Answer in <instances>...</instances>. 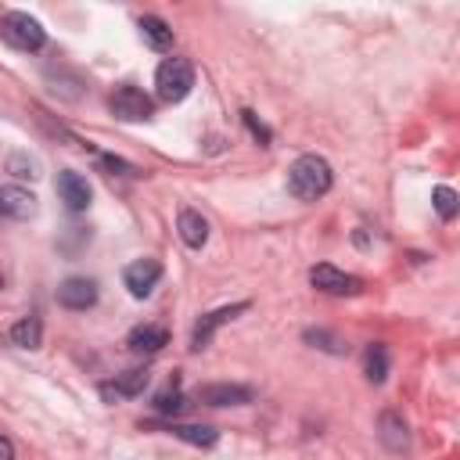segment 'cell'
Returning a JSON list of instances; mask_svg holds the SVG:
<instances>
[{"label":"cell","mask_w":460,"mask_h":460,"mask_svg":"<svg viewBox=\"0 0 460 460\" xmlns=\"http://www.w3.org/2000/svg\"><path fill=\"white\" fill-rule=\"evenodd\" d=\"M183 406H187V399H183V392H180V388H165V392H158V395H155V410H158V413H165V417H169V413H172V417H176V413H183Z\"/></svg>","instance_id":"cell-20"},{"label":"cell","mask_w":460,"mask_h":460,"mask_svg":"<svg viewBox=\"0 0 460 460\" xmlns=\"http://www.w3.org/2000/svg\"><path fill=\"white\" fill-rule=\"evenodd\" d=\"M0 288H4V277H0Z\"/></svg>","instance_id":"cell-27"},{"label":"cell","mask_w":460,"mask_h":460,"mask_svg":"<svg viewBox=\"0 0 460 460\" xmlns=\"http://www.w3.org/2000/svg\"><path fill=\"white\" fill-rule=\"evenodd\" d=\"M377 438H381V446H385L388 453H406V449H410V428H406L402 413L385 410V413L377 417Z\"/></svg>","instance_id":"cell-11"},{"label":"cell","mask_w":460,"mask_h":460,"mask_svg":"<svg viewBox=\"0 0 460 460\" xmlns=\"http://www.w3.org/2000/svg\"><path fill=\"white\" fill-rule=\"evenodd\" d=\"M176 230H180V237H183L187 248H201V244L208 241V219H205L198 208H180Z\"/></svg>","instance_id":"cell-14"},{"label":"cell","mask_w":460,"mask_h":460,"mask_svg":"<svg viewBox=\"0 0 460 460\" xmlns=\"http://www.w3.org/2000/svg\"><path fill=\"white\" fill-rule=\"evenodd\" d=\"M0 212L11 219H32L36 216V198L25 187H4L0 190Z\"/></svg>","instance_id":"cell-15"},{"label":"cell","mask_w":460,"mask_h":460,"mask_svg":"<svg viewBox=\"0 0 460 460\" xmlns=\"http://www.w3.org/2000/svg\"><path fill=\"white\" fill-rule=\"evenodd\" d=\"M158 280H162V262H158V259H133V262L122 270V284L129 288L133 298H147Z\"/></svg>","instance_id":"cell-6"},{"label":"cell","mask_w":460,"mask_h":460,"mask_svg":"<svg viewBox=\"0 0 460 460\" xmlns=\"http://www.w3.org/2000/svg\"><path fill=\"white\" fill-rule=\"evenodd\" d=\"M140 36H144V43L155 47V50H169V47H172V29H169L158 14H144V18H140Z\"/></svg>","instance_id":"cell-16"},{"label":"cell","mask_w":460,"mask_h":460,"mask_svg":"<svg viewBox=\"0 0 460 460\" xmlns=\"http://www.w3.org/2000/svg\"><path fill=\"white\" fill-rule=\"evenodd\" d=\"M108 108H111V115L122 119V122H147L151 111H155L151 97H147L144 90H137V86H119V90L108 97Z\"/></svg>","instance_id":"cell-4"},{"label":"cell","mask_w":460,"mask_h":460,"mask_svg":"<svg viewBox=\"0 0 460 460\" xmlns=\"http://www.w3.org/2000/svg\"><path fill=\"white\" fill-rule=\"evenodd\" d=\"M11 341H14L18 349H40V341H43V323H40V316H22V320L11 327Z\"/></svg>","instance_id":"cell-18"},{"label":"cell","mask_w":460,"mask_h":460,"mask_svg":"<svg viewBox=\"0 0 460 460\" xmlns=\"http://www.w3.org/2000/svg\"><path fill=\"white\" fill-rule=\"evenodd\" d=\"M147 381H151V374H147L144 367H133V370L115 374V381L101 385V395H104L108 402H115V399H129V395H140V392L147 388Z\"/></svg>","instance_id":"cell-12"},{"label":"cell","mask_w":460,"mask_h":460,"mask_svg":"<svg viewBox=\"0 0 460 460\" xmlns=\"http://www.w3.org/2000/svg\"><path fill=\"white\" fill-rule=\"evenodd\" d=\"M126 345H129L133 352L151 356V352H158V349H165V345H169V331H165L162 323H140V327H133V331H129Z\"/></svg>","instance_id":"cell-13"},{"label":"cell","mask_w":460,"mask_h":460,"mask_svg":"<svg viewBox=\"0 0 460 460\" xmlns=\"http://www.w3.org/2000/svg\"><path fill=\"white\" fill-rule=\"evenodd\" d=\"M7 169H11L14 176H29V180L40 176V165H36V158H29V155H14V158L7 162Z\"/></svg>","instance_id":"cell-23"},{"label":"cell","mask_w":460,"mask_h":460,"mask_svg":"<svg viewBox=\"0 0 460 460\" xmlns=\"http://www.w3.org/2000/svg\"><path fill=\"white\" fill-rule=\"evenodd\" d=\"M194 86V65L187 58H165L155 72V90L165 104H180Z\"/></svg>","instance_id":"cell-3"},{"label":"cell","mask_w":460,"mask_h":460,"mask_svg":"<svg viewBox=\"0 0 460 460\" xmlns=\"http://www.w3.org/2000/svg\"><path fill=\"white\" fill-rule=\"evenodd\" d=\"M54 187H58V198L65 201L68 212H83V208L90 205V183H86L75 169H61Z\"/></svg>","instance_id":"cell-9"},{"label":"cell","mask_w":460,"mask_h":460,"mask_svg":"<svg viewBox=\"0 0 460 460\" xmlns=\"http://www.w3.org/2000/svg\"><path fill=\"white\" fill-rule=\"evenodd\" d=\"M248 309V302H234V305H223V309H212V313H205L198 323H194V334H190V349L194 352H201L208 341H212V334L226 323V320H234L237 313H244Z\"/></svg>","instance_id":"cell-7"},{"label":"cell","mask_w":460,"mask_h":460,"mask_svg":"<svg viewBox=\"0 0 460 460\" xmlns=\"http://www.w3.org/2000/svg\"><path fill=\"white\" fill-rule=\"evenodd\" d=\"M241 119H244V126L252 129V137H259V144H270V140H273V133L255 119V111H248V108H244V111H241Z\"/></svg>","instance_id":"cell-24"},{"label":"cell","mask_w":460,"mask_h":460,"mask_svg":"<svg viewBox=\"0 0 460 460\" xmlns=\"http://www.w3.org/2000/svg\"><path fill=\"white\" fill-rule=\"evenodd\" d=\"M309 284H313L316 291H323V295H356V291L363 288L359 277H352V273H345V270H338V266H331V262L313 266V270H309Z\"/></svg>","instance_id":"cell-5"},{"label":"cell","mask_w":460,"mask_h":460,"mask_svg":"<svg viewBox=\"0 0 460 460\" xmlns=\"http://www.w3.org/2000/svg\"><path fill=\"white\" fill-rule=\"evenodd\" d=\"M431 201H435V212H438L446 223H449V219L456 216V208H460V201H456V194H453L449 187H435V190H431Z\"/></svg>","instance_id":"cell-21"},{"label":"cell","mask_w":460,"mask_h":460,"mask_svg":"<svg viewBox=\"0 0 460 460\" xmlns=\"http://www.w3.org/2000/svg\"><path fill=\"white\" fill-rule=\"evenodd\" d=\"M363 374H367L370 385H381L388 377V349L381 341L367 345V352H363Z\"/></svg>","instance_id":"cell-17"},{"label":"cell","mask_w":460,"mask_h":460,"mask_svg":"<svg viewBox=\"0 0 460 460\" xmlns=\"http://www.w3.org/2000/svg\"><path fill=\"white\" fill-rule=\"evenodd\" d=\"M0 40H4L7 47L22 50V54H32V50H40V47L47 43V32H43V25H40L32 14H25V11H7V14L0 18Z\"/></svg>","instance_id":"cell-2"},{"label":"cell","mask_w":460,"mask_h":460,"mask_svg":"<svg viewBox=\"0 0 460 460\" xmlns=\"http://www.w3.org/2000/svg\"><path fill=\"white\" fill-rule=\"evenodd\" d=\"M97 165H101V169H108V172H126V176H137V169H133L129 162H122V158H108V155H101V158H97Z\"/></svg>","instance_id":"cell-25"},{"label":"cell","mask_w":460,"mask_h":460,"mask_svg":"<svg viewBox=\"0 0 460 460\" xmlns=\"http://www.w3.org/2000/svg\"><path fill=\"white\" fill-rule=\"evenodd\" d=\"M169 435H176L190 446H205V449L216 446V438H219V431L208 428V424H169Z\"/></svg>","instance_id":"cell-19"},{"label":"cell","mask_w":460,"mask_h":460,"mask_svg":"<svg viewBox=\"0 0 460 460\" xmlns=\"http://www.w3.org/2000/svg\"><path fill=\"white\" fill-rule=\"evenodd\" d=\"M97 302V284L90 277H68L58 284V305L65 309H90Z\"/></svg>","instance_id":"cell-10"},{"label":"cell","mask_w":460,"mask_h":460,"mask_svg":"<svg viewBox=\"0 0 460 460\" xmlns=\"http://www.w3.org/2000/svg\"><path fill=\"white\" fill-rule=\"evenodd\" d=\"M198 399L205 406H248L255 399V392L248 385H230V381H216V385H201Z\"/></svg>","instance_id":"cell-8"},{"label":"cell","mask_w":460,"mask_h":460,"mask_svg":"<svg viewBox=\"0 0 460 460\" xmlns=\"http://www.w3.org/2000/svg\"><path fill=\"white\" fill-rule=\"evenodd\" d=\"M331 183H334V172H331L327 158H320V155H302V158H295L291 169H288V190H291L298 201H316V198H323V194L331 190Z\"/></svg>","instance_id":"cell-1"},{"label":"cell","mask_w":460,"mask_h":460,"mask_svg":"<svg viewBox=\"0 0 460 460\" xmlns=\"http://www.w3.org/2000/svg\"><path fill=\"white\" fill-rule=\"evenodd\" d=\"M305 341H313L316 349H323V352H334V356H345V341L338 338V334H331V331H305Z\"/></svg>","instance_id":"cell-22"},{"label":"cell","mask_w":460,"mask_h":460,"mask_svg":"<svg viewBox=\"0 0 460 460\" xmlns=\"http://www.w3.org/2000/svg\"><path fill=\"white\" fill-rule=\"evenodd\" d=\"M0 460H14V446L7 435H0Z\"/></svg>","instance_id":"cell-26"}]
</instances>
